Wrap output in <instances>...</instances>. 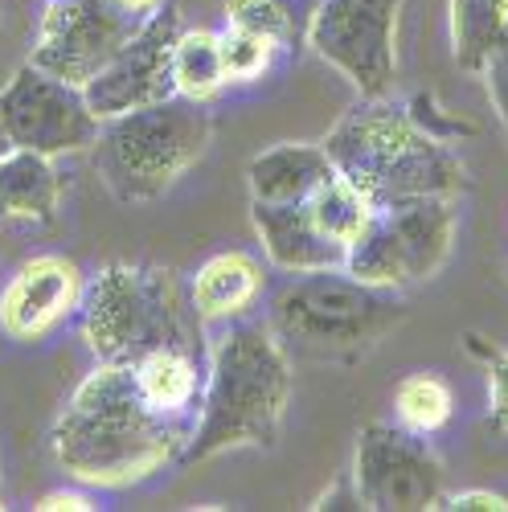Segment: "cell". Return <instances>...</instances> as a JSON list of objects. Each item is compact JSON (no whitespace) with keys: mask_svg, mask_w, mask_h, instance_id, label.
<instances>
[{"mask_svg":"<svg viewBox=\"0 0 508 512\" xmlns=\"http://www.w3.org/2000/svg\"><path fill=\"white\" fill-rule=\"evenodd\" d=\"M189 431L193 422L164 418L140 398L132 365L99 361L66 402L50 439L70 480L87 488H127L173 463Z\"/></svg>","mask_w":508,"mask_h":512,"instance_id":"1","label":"cell"},{"mask_svg":"<svg viewBox=\"0 0 508 512\" xmlns=\"http://www.w3.org/2000/svg\"><path fill=\"white\" fill-rule=\"evenodd\" d=\"M291 402V361L271 324H230L209 361L181 463H205L242 447H275Z\"/></svg>","mask_w":508,"mask_h":512,"instance_id":"2","label":"cell"},{"mask_svg":"<svg viewBox=\"0 0 508 512\" xmlns=\"http://www.w3.org/2000/svg\"><path fill=\"white\" fill-rule=\"evenodd\" d=\"M332 168L373 205L402 197H459L468 189V168L451 144L427 136L406 107L386 99H361L320 140Z\"/></svg>","mask_w":508,"mask_h":512,"instance_id":"3","label":"cell"},{"mask_svg":"<svg viewBox=\"0 0 508 512\" xmlns=\"http://www.w3.org/2000/svg\"><path fill=\"white\" fill-rule=\"evenodd\" d=\"M197 324L177 271L168 267L111 263L82 287V340L107 365H136L160 349L201 357Z\"/></svg>","mask_w":508,"mask_h":512,"instance_id":"4","label":"cell"},{"mask_svg":"<svg viewBox=\"0 0 508 512\" xmlns=\"http://www.w3.org/2000/svg\"><path fill=\"white\" fill-rule=\"evenodd\" d=\"M209 136H214V119L205 103L173 95L103 119L91 160L119 201H156L201 160Z\"/></svg>","mask_w":508,"mask_h":512,"instance_id":"5","label":"cell"},{"mask_svg":"<svg viewBox=\"0 0 508 512\" xmlns=\"http://www.w3.org/2000/svg\"><path fill=\"white\" fill-rule=\"evenodd\" d=\"M406 320L402 291L369 287L345 267L308 271L271 304V332L308 357H361Z\"/></svg>","mask_w":508,"mask_h":512,"instance_id":"6","label":"cell"},{"mask_svg":"<svg viewBox=\"0 0 508 512\" xmlns=\"http://www.w3.org/2000/svg\"><path fill=\"white\" fill-rule=\"evenodd\" d=\"M455 246V201L451 197H402L377 205L369 226L349 242L345 271L369 287L406 291L435 279Z\"/></svg>","mask_w":508,"mask_h":512,"instance_id":"7","label":"cell"},{"mask_svg":"<svg viewBox=\"0 0 508 512\" xmlns=\"http://www.w3.org/2000/svg\"><path fill=\"white\" fill-rule=\"evenodd\" d=\"M398 13L402 0H320L304 46L341 70L361 99H386L398 82Z\"/></svg>","mask_w":508,"mask_h":512,"instance_id":"8","label":"cell"},{"mask_svg":"<svg viewBox=\"0 0 508 512\" xmlns=\"http://www.w3.org/2000/svg\"><path fill=\"white\" fill-rule=\"evenodd\" d=\"M353 484L369 512H427L443 500L447 472L427 435L398 422H369L357 435Z\"/></svg>","mask_w":508,"mask_h":512,"instance_id":"9","label":"cell"},{"mask_svg":"<svg viewBox=\"0 0 508 512\" xmlns=\"http://www.w3.org/2000/svg\"><path fill=\"white\" fill-rule=\"evenodd\" d=\"M0 127H5L13 148L66 156L87 152L99 140L103 119L91 111L82 87H70V82L25 62L0 91Z\"/></svg>","mask_w":508,"mask_h":512,"instance_id":"10","label":"cell"},{"mask_svg":"<svg viewBox=\"0 0 508 512\" xmlns=\"http://www.w3.org/2000/svg\"><path fill=\"white\" fill-rule=\"evenodd\" d=\"M136 29L140 17L115 9L111 0H50L29 66L70 82V87H87L136 37Z\"/></svg>","mask_w":508,"mask_h":512,"instance_id":"11","label":"cell"},{"mask_svg":"<svg viewBox=\"0 0 508 512\" xmlns=\"http://www.w3.org/2000/svg\"><path fill=\"white\" fill-rule=\"evenodd\" d=\"M181 33V13L177 9H156L152 17L140 21L136 37L82 87L91 111L99 119H115L123 111L152 107L173 99V41Z\"/></svg>","mask_w":508,"mask_h":512,"instance_id":"12","label":"cell"},{"mask_svg":"<svg viewBox=\"0 0 508 512\" xmlns=\"http://www.w3.org/2000/svg\"><path fill=\"white\" fill-rule=\"evenodd\" d=\"M82 304V275L62 254H37L21 263L0 291V328L13 340H37L54 332Z\"/></svg>","mask_w":508,"mask_h":512,"instance_id":"13","label":"cell"},{"mask_svg":"<svg viewBox=\"0 0 508 512\" xmlns=\"http://www.w3.org/2000/svg\"><path fill=\"white\" fill-rule=\"evenodd\" d=\"M250 222H254V234H259L263 250H267V259L287 275L345 267V246L324 238L312 226L304 201H295V205L250 201Z\"/></svg>","mask_w":508,"mask_h":512,"instance_id":"14","label":"cell"},{"mask_svg":"<svg viewBox=\"0 0 508 512\" xmlns=\"http://www.w3.org/2000/svg\"><path fill=\"white\" fill-rule=\"evenodd\" d=\"M328 177H336V168L320 144H275L246 164L250 201L271 205L308 201Z\"/></svg>","mask_w":508,"mask_h":512,"instance_id":"15","label":"cell"},{"mask_svg":"<svg viewBox=\"0 0 508 512\" xmlns=\"http://www.w3.org/2000/svg\"><path fill=\"white\" fill-rule=\"evenodd\" d=\"M263 287H267L263 263L246 250H226V254H214V259L197 271V279L189 287V304H193L197 320H205V324L238 320L259 304Z\"/></svg>","mask_w":508,"mask_h":512,"instance_id":"16","label":"cell"},{"mask_svg":"<svg viewBox=\"0 0 508 512\" xmlns=\"http://www.w3.org/2000/svg\"><path fill=\"white\" fill-rule=\"evenodd\" d=\"M62 201V177L54 156L29 148H9L0 156V213L21 222H54Z\"/></svg>","mask_w":508,"mask_h":512,"instance_id":"17","label":"cell"},{"mask_svg":"<svg viewBox=\"0 0 508 512\" xmlns=\"http://www.w3.org/2000/svg\"><path fill=\"white\" fill-rule=\"evenodd\" d=\"M140 398L164 414V418H185L193 422L197 402H201V377H197V357L181 349H160L148 353L144 361L132 365Z\"/></svg>","mask_w":508,"mask_h":512,"instance_id":"18","label":"cell"},{"mask_svg":"<svg viewBox=\"0 0 508 512\" xmlns=\"http://www.w3.org/2000/svg\"><path fill=\"white\" fill-rule=\"evenodd\" d=\"M226 87L222 46L214 29H181L173 41V91L193 103H209Z\"/></svg>","mask_w":508,"mask_h":512,"instance_id":"19","label":"cell"},{"mask_svg":"<svg viewBox=\"0 0 508 512\" xmlns=\"http://www.w3.org/2000/svg\"><path fill=\"white\" fill-rule=\"evenodd\" d=\"M451 9V41H455V62L463 70L480 74V66L492 58V50L508 33V13L496 0H447Z\"/></svg>","mask_w":508,"mask_h":512,"instance_id":"20","label":"cell"},{"mask_svg":"<svg viewBox=\"0 0 508 512\" xmlns=\"http://www.w3.org/2000/svg\"><path fill=\"white\" fill-rule=\"evenodd\" d=\"M320 0H226V25L271 37L279 50L304 46Z\"/></svg>","mask_w":508,"mask_h":512,"instance_id":"21","label":"cell"},{"mask_svg":"<svg viewBox=\"0 0 508 512\" xmlns=\"http://www.w3.org/2000/svg\"><path fill=\"white\" fill-rule=\"evenodd\" d=\"M308 218H312V226L324 234V238H332V242H341L345 250H349V242H357V234L369 226V218H373V201L361 193V189H353L341 173L336 177H328L308 201Z\"/></svg>","mask_w":508,"mask_h":512,"instance_id":"22","label":"cell"},{"mask_svg":"<svg viewBox=\"0 0 508 512\" xmlns=\"http://www.w3.org/2000/svg\"><path fill=\"white\" fill-rule=\"evenodd\" d=\"M394 414L406 431L435 435L455 414V394L439 373H410L394 386Z\"/></svg>","mask_w":508,"mask_h":512,"instance_id":"23","label":"cell"},{"mask_svg":"<svg viewBox=\"0 0 508 512\" xmlns=\"http://www.w3.org/2000/svg\"><path fill=\"white\" fill-rule=\"evenodd\" d=\"M218 46H222V70L226 82H254L263 78L279 54V46L263 33H250L238 25H226V33H218Z\"/></svg>","mask_w":508,"mask_h":512,"instance_id":"24","label":"cell"},{"mask_svg":"<svg viewBox=\"0 0 508 512\" xmlns=\"http://www.w3.org/2000/svg\"><path fill=\"white\" fill-rule=\"evenodd\" d=\"M463 345H468V353L476 361H484V369H488V422L500 435H508V349H496L480 332H468Z\"/></svg>","mask_w":508,"mask_h":512,"instance_id":"25","label":"cell"},{"mask_svg":"<svg viewBox=\"0 0 508 512\" xmlns=\"http://www.w3.org/2000/svg\"><path fill=\"white\" fill-rule=\"evenodd\" d=\"M406 115L414 119V127H422V132L435 136V140H443V144H455V140H463V136H476V123H468V119L451 115L447 107H439L435 95H414V99L406 103Z\"/></svg>","mask_w":508,"mask_h":512,"instance_id":"26","label":"cell"},{"mask_svg":"<svg viewBox=\"0 0 508 512\" xmlns=\"http://www.w3.org/2000/svg\"><path fill=\"white\" fill-rule=\"evenodd\" d=\"M480 78H484V91L492 99V111H496V119L504 127V136H508V33H504L500 46L492 50V58L480 66Z\"/></svg>","mask_w":508,"mask_h":512,"instance_id":"27","label":"cell"},{"mask_svg":"<svg viewBox=\"0 0 508 512\" xmlns=\"http://www.w3.org/2000/svg\"><path fill=\"white\" fill-rule=\"evenodd\" d=\"M443 512H508V496L488 492V488H468V492H443V500L435 504Z\"/></svg>","mask_w":508,"mask_h":512,"instance_id":"28","label":"cell"},{"mask_svg":"<svg viewBox=\"0 0 508 512\" xmlns=\"http://www.w3.org/2000/svg\"><path fill=\"white\" fill-rule=\"evenodd\" d=\"M316 512H328V508H349V512H357L361 508V496H357V484H353V476H345V480H336L316 504H312Z\"/></svg>","mask_w":508,"mask_h":512,"instance_id":"29","label":"cell"},{"mask_svg":"<svg viewBox=\"0 0 508 512\" xmlns=\"http://www.w3.org/2000/svg\"><path fill=\"white\" fill-rule=\"evenodd\" d=\"M87 508H95V500L82 492H50L46 500H37V512H87Z\"/></svg>","mask_w":508,"mask_h":512,"instance_id":"30","label":"cell"},{"mask_svg":"<svg viewBox=\"0 0 508 512\" xmlns=\"http://www.w3.org/2000/svg\"><path fill=\"white\" fill-rule=\"evenodd\" d=\"M111 5H115V9H123V13H132V17H140V21H144V17H152V13H156V9L164 5V0H111Z\"/></svg>","mask_w":508,"mask_h":512,"instance_id":"31","label":"cell"},{"mask_svg":"<svg viewBox=\"0 0 508 512\" xmlns=\"http://www.w3.org/2000/svg\"><path fill=\"white\" fill-rule=\"evenodd\" d=\"M9 148H13V144H9V136H5V127H0V156H5Z\"/></svg>","mask_w":508,"mask_h":512,"instance_id":"32","label":"cell"},{"mask_svg":"<svg viewBox=\"0 0 508 512\" xmlns=\"http://www.w3.org/2000/svg\"><path fill=\"white\" fill-rule=\"evenodd\" d=\"M504 279H508V267H504Z\"/></svg>","mask_w":508,"mask_h":512,"instance_id":"33","label":"cell"}]
</instances>
